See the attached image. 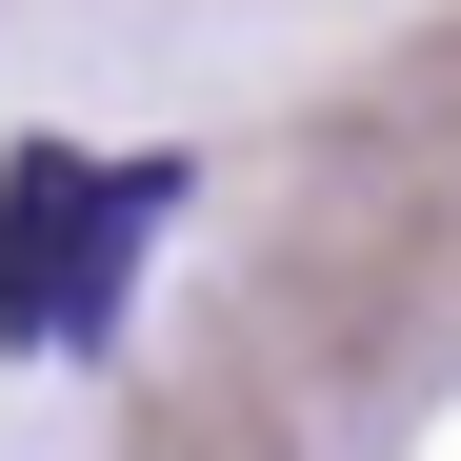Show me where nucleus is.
I'll list each match as a JSON object with an SVG mask.
<instances>
[{
  "instance_id": "f257e3e1",
  "label": "nucleus",
  "mask_w": 461,
  "mask_h": 461,
  "mask_svg": "<svg viewBox=\"0 0 461 461\" xmlns=\"http://www.w3.org/2000/svg\"><path fill=\"white\" fill-rule=\"evenodd\" d=\"M181 201V161H21L0 201V321L21 341H101L121 321V241Z\"/></svg>"
}]
</instances>
